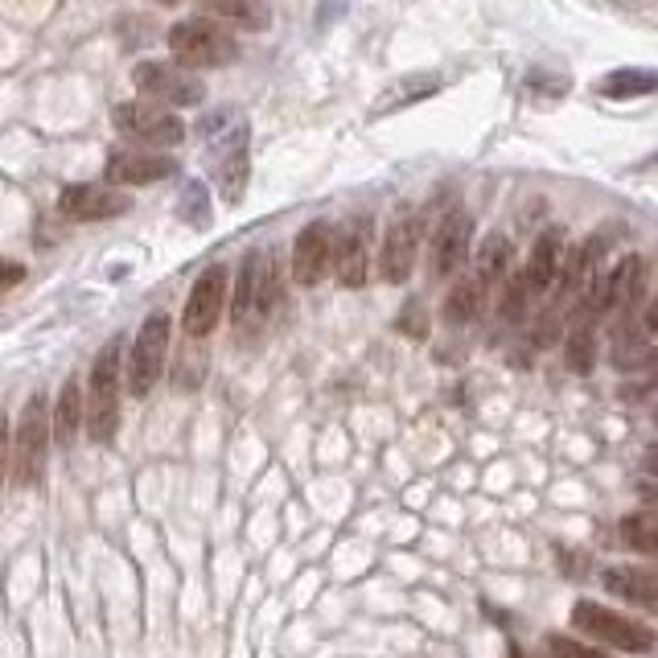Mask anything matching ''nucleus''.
<instances>
[{
    "instance_id": "obj_18",
    "label": "nucleus",
    "mask_w": 658,
    "mask_h": 658,
    "mask_svg": "<svg viewBox=\"0 0 658 658\" xmlns=\"http://www.w3.org/2000/svg\"><path fill=\"white\" fill-rule=\"evenodd\" d=\"M601 584L621 597V601H634L642 609H658V572L655 568H634V564H613L605 568Z\"/></svg>"
},
{
    "instance_id": "obj_6",
    "label": "nucleus",
    "mask_w": 658,
    "mask_h": 658,
    "mask_svg": "<svg viewBox=\"0 0 658 658\" xmlns=\"http://www.w3.org/2000/svg\"><path fill=\"white\" fill-rule=\"evenodd\" d=\"M132 87L145 99H161V108H198L207 99V83L189 75L186 66H170V62H140L132 71Z\"/></svg>"
},
{
    "instance_id": "obj_5",
    "label": "nucleus",
    "mask_w": 658,
    "mask_h": 658,
    "mask_svg": "<svg viewBox=\"0 0 658 658\" xmlns=\"http://www.w3.org/2000/svg\"><path fill=\"white\" fill-rule=\"evenodd\" d=\"M281 297V288H276V268L272 260L263 256V251H251L239 268V281H235V297H231V318L235 325H260L268 313H272V305Z\"/></svg>"
},
{
    "instance_id": "obj_28",
    "label": "nucleus",
    "mask_w": 658,
    "mask_h": 658,
    "mask_svg": "<svg viewBox=\"0 0 658 658\" xmlns=\"http://www.w3.org/2000/svg\"><path fill=\"white\" fill-rule=\"evenodd\" d=\"M547 655L551 658H609V655H601L597 646H584V642L564 638V634H551V638H547Z\"/></svg>"
},
{
    "instance_id": "obj_7",
    "label": "nucleus",
    "mask_w": 658,
    "mask_h": 658,
    "mask_svg": "<svg viewBox=\"0 0 658 658\" xmlns=\"http://www.w3.org/2000/svg\"><path fill=\"white\" fill-rule=\"evenodd\" d=\"M165 355H170V318L165 313H152L140 334L132 342V358L124 367L128 375V392L132 395H149L157 387V378L165 375Z\"/></svg>"
},
{
    "instance_id": "obj_24",
    "label": "nucleus",
    "mask_w": 658,
    "mask_h": 658,
    "mask_svg": "<svg viewBox=\"0 0 658 658\" xmlns=\"http://www.w3.org/2000/svg\"><path fill=\"white\" fill-rule=\"evenodd\" d=\"M210 17L226 21V25H239V29H263L272 21V9L263 0H202Z\"/></svg>"
},
{
    "instance_id": "obj_2",
    "label": "nucleus",
    "mask_w": 658,
    "mask_h": 658,
    "mask_svg": "<svg viewBox=\"0 0 658 658\" xmlns=\"http://www.w3.org/2000/svg\"><path fill=\"white\" fill-rule=\"evenodd\" d=\"M50 436H54L50 404H46V395H34V399L25 404L17 436H13V477H17V486H38L41 477H46Z\"/></svg>"
},
{
    "instance_id": "obj_16",
    "label": "nucleus",
    "mask_w": 658,
    "mask_h": 658,
    "mask_svg": "<svg viewBox=\"0 0 658 658\" xmlns=\"http://www.w3.org/2000/svg\"><path fill=\"white\" fill-rule=\"evenodd\" d=\"M177 173L170 157L161 152H140V149H115L108 157V182L112 186H152L161 177Z\"/></svg>"
},
{
    "instance_id": "obj_14",
    "label": "nucleus",
    "mask_w": 658,
    "mask_h": 658,
    "mask_svg": "<svg viewBox=\"0 0 658 658\" xmlns=\"http://www.w3.org/2000/svg\"><path fill=\"white\" fill-rule=\"evenodd\" d=\"M334 276L342 288H362L371 276V219L358 214L338 235V256H334Z\"/></svg>"
},
{
    "instance_id": "obj_21",
    "label": "nucleus",
    "mask_w": 658,
    "mask_h": 658,
    "mask_svg": "<svg viewBox=\"0 0 658 658\" xmlns=\"http://www.w3.org/2000/svg\"><path fill=\"white\" fill-rule=\"evenodd\" d=\"M83 415H87V399H83L75 378H66V383H62V392H58V404H54V440L62 445V449H71V445H75Z\"/></svg>"
},
{
    "instance_id": "obj_31",
    "label": "nucleus",
    "mask_w": 658,
    "mask_h": 658,
    "mask_svg": "<svg viewBox=\"0 0 658 658\" xmlns=\"http://www.w3.org/2000/svg\"><path fill=\"white\" fill-rule=\"evenodd\" d=\"M642 498H646V514H655L658 519V486H646L642 489Z\"/></svg>"
},
{
    "instance_id": "obj_19",
    "label": "nucleus",
    "mask_w": 658,
    "mask_h": 658,
    "mask_svg": "<svg viewBox=\"0 0 658 658\" xmlns=\"http://www.w3.org/2000/svg\"><path fill=\"white\" fill-rule=\"evenodd\" d=\"M510 263H514V247H510L507 235H486L482 247H477V263H473V276L486 284L489 293H502L507 281L514 276L510 272Z\"/></svg>"
},
{
    "instance_id": "obj_15",
    "label": "nucleus",
    "mask_w": 658,
    "mask_h": 658,
    "mask_svg": "<svg viewBox=\"0 0 658 658\" xmlns=\"http://www.w3.org/2000/svg\"><path fill=\"white\" fill-rule=\"evenodd\" d=\"M132 202L120 189L108 186H66L58 194V210L75 223H103V219H120Z\"/></svg>"
},
{
    "instance_id": "obj_12",
    "label": "nucleus",
    "mask_w": 658,
    "mask_h": 658,
    "mask_svg": "<svg viewBox=\"0 0 658 658\" xmlns=\"http://www.w3.org/2000/svg\"><path fill=\"white\" fill-rule=\"evenodd\" d=\"M338 256V235L330 223H309L293 244V276L297 284H321L334 272Z\"/></svg>"
},
{
    "instance_id": "obj_1",
    "label": "nucleus",
    "mask_w": 658,
    "mask_h": 658,
    "mask_svg": "<svg viewBox=\"0 0 658 658\" xmlns=\"http://www.w3.org/2000/svg\"><path fill=\"white\" fill-rule=\"evenodd\" d=\"M120 342H108L91 367V392H87V433L95 445H112L120 429Z\"/></svg>"
},
{
    "instance_id": "obj_20",
    "label": "nucleus",
    "mask_w": 658,
    "mask_h": 658,
    "mask_svg": "<svg viewBox=\"0 0 658 658\" xmlns=\"http://www.w3.org/2000/svg\"><path fill=\"white\" fill-rule=\"evenodd\" d=\"M597 325L601 321H568L564 362L572 375H593V367H597Z\"/></svg>"
},
{
    "instance_id": "obj_30",
    "label": "nucleus",
    "mask_w": 658,
    "mask_h": 658,
    "mask_svg": "<svg viewBox=\"0 0 658 658\" xmlns=\"http://www.w3.org/2000/svg\"><path fill=\"white\" fill-rule=\"evenodd\" d=\"M9 445H13V436H9V420L0 412V482H4V470H9Z\"/></svg>"
},
{
    "instance_id": "obj_13",
    "label": "nucleus",
    "mask_w": 658,
    "mask_h": 658,
    "mask_svg": "<svg viewBox=\"0 0 658 658\" xmlns=\"http://www.w3.org/2000/svg\"><path fill=\"white\" fill-rule=\"evenodd\" d=\"M564 263H568L564 231H560V226H551V231H544V235L535 239V247H531L526 263L519 268V272H523V281H526V288L535 293V301H539V297H547V293L556 288L560 272H564Z\"/></svg>"
},
{
    "instance_id": "obj_27",
    "label": "nucleus",
    "mask_w": 658,
    "mask_h": 658,
    "mask_svg": "<svg viewBox=\"0 0 658 658\" xmlns=\"http://www.w3.org/2000/svg\"><path fill=\"white\" fill-rule=\"evenodd\" d=\"M244 186H247V149L239 145V149L223 161V198L226 202H239V198H244Z\"/></svg>"
},
{
    "instance_id": "obj_33",
    "label": "nucleus",
    "mask_w": 658,
    "mask_h": 658,
    "mask_svg": "<svg viewBox=\"0 0 658 658\" xmlns=\"http://www.w3.org/2000/svg\"><path fill=\"white\" fill-rule=\"evenodd\" d=\"M646 465H650V470L658 473V452H650V457H646Z\"/></svg>"
},
{
    "instance_id": "obj_23",
    "label": "nucleus",
    "mask_w": 658,
    "mask_h": 658,
    "mask_svg": "<svg viewBox=\"0 0 658 658\" xmlns=\"http://www.w3.org/2000/svg\"><path fill=\"white\" fill-rule=\"evenodd\" d=\"M597 91L605 99H638V95H655L658 91V71L650 66H618L613 75H605L597 83Z\"/></svg>"
},
{
    "instance_id": "obj_35",
    "label": "nucleus",
    "mask_w": 658,
    "mask_h": 658,
    "mask_svg": "<svg viewBox=\"0 0 658 658\" xmlns=\"http://www.w3.org/2000/svg\"><path fill=\"white\" fill-rule=\"evenodd\" d=\"M510 658H523V655H519V650H514V655H510Z\"/></svg>"
},
{
    "instance_id": "obj_26",
    "label": "nucleus",
    "mask_w": 658,
    "mask_h": 658,
    "mask_svg": "<svg viewBox=\"0 0 658 658\" xmlns=\"http://www.w3.org/2000/svg\"><path fill=\"white\" fill-rule=\"evenodd\" d=\"M621 539L634 547V551L658 556V519L655 514H630V519H621Z\"/></svg>"
},
{
    "instance_id": "obj_4",
    "label": "nucleus",
    "mask_w": 658,
    "mask_h": 658,
    "mask_svg": "<svg viewBox=\"0 0 658 658\" xmlns=\"http://www.w3.org/2000/svg\"><path fill=\"white\" fill-rule=\"evenodd\" d=\"M170 54L182 66H226L239 54V46L223 25H214L207 17H189L170 29Z\"/></svg>"
},
{
    "instance_id": "obj_17",
    "label": "nucleus",
    "mask_w": 658,
    "mask_h": 658,
    "mask_svg": "<svg viewBox=\"0 0 658 658\" xmlns=\"http://www.w3.org/2000/svg\"><path fill=\"white\" fill-rule=\"evenodd\" d=\"M642 288H646V260H642V256H625V260H618L601 276L605 313H625V309H634L642 297Z\"/></svg>"
},
{
    "instance_id": "obj_34",
    "label": "nucleus",
    "mask_w": 658,
    "mask_h": 658,
    "mask_svg": "<svg viewBox=\"0 0 658 658\" xmlns=\"http://www.w3.org/2000/svg\"><path fill=\"white\" fill-rule=\"evenodd\" d=\"M157 4H177V0H157Z\"/></svg>"
},
{
    "instance_id": "obj_10",
    "label": "nucleus",
    "mask_w": 658,
    "mask_h": 658,
    "mask_svg": "<svg viewBox=\"0 0 658 658\" xmlns=\"http://www.w3.org/2000/svg\"><path fill=\"white\" fill-rule=\"evenodd\" d=\"M226 268L223 263H214V268H207L198 281H194V288H189V301H186V313H182V325H186V338H207L210 330L219 325V318H223V305H226Z\"/></svg>"
},
{
    "instance_id": "obj_29",
    "label": "nucleus",
    "mask_w": 658,
    "mask_h": 658,
    "mask_svg": "<svg viewBox=\"0 0 658 658\" xmlns=\"http://www.w3.org/2000/svg\"><path fill=\"white\" fill-rule=\"evenodd\" d=\"M25 281V268L13 260H0V293H9V288H17Z\"/></svg>"
},
{
    "instance_id": "obj_11",
    "label": "nucleus",
    "mask_w": 658,
    "mask_h": 658,
    "mask_svg": "<svg viewBox=\"0 0 658 658\" xmlns=\"http://www.w3.org/2000/svg\"><path fill=\"white\" fill-rule=\"evenodd\" d=\"M415 251H420V214L399 210L383 235V251H378V272L387 284H404L415 268Z\"/></svg>"
},
{
    "instance_id": "obj_3",
    "label": "nucleus",
    "mask_w": 658,
    "mask_h": 658,
    "mask_svg": "<svg viewBox=\"0 0 658 658\" xmlns=\"http://www.w3.org/2000/svg\"><path fill=\"white\" fill-rule=\"evenodd\" d=\"M572 625H576L581 634H593V638L605 642V646L630 650V655H650L658 646L650 625L625 618V613H618V609H609V605H601V601H576V609H572Z\"/></svg>"
},
{
    "instance_id": "obj_32",
    "label": "nucleus",
    "mask_w": 658,
    "mask_h": 658,
    "mask_svg": "<svg viewBox=\"0 0 658 658\" xmlns=\"http://www.w3.org/2000/svg\"><path fill=\"white\" fill-rule=\"evenodd\" d=\"M646 330H650V334H658V297H655V305H646Z\"/></svg>"
},
{
    "instance_id": "obj_8",
    "label": "nucleus",
    "mask_w": 658,
    "mask_h": 658,
    "mask_svg": "<svg viewBox=\"0 0 658 658\" xmlns=\"http://www.w3.org/2000/svg\"><path fill=\"white\" fill-rule=\"evenodd\" d=\"M112 120L128 140L149 145V149H173L186 140V124L161 103H120Z\"/></svg>"
},
{
    "instance_id": "obj_9",
    "label": "nucleus",
    "mask_w": 658,
    "mask_h": 658,
    "mask_svg": "<svg viewBox=\"0 0 658 658\" xmlns=\"http://www.w3.org/2000/svg\"><path fill=\"white\" fill-rule=\"evenodd\" d=\"M470 235H473V219L461 207H452L433 231V247H429V268H433L436 281H449L457 276L465 260H470Z\"/></svg>"
},
{
    "instance_id": "obj_25",
    "label": "nucleus",
    "mask_w": 658,
    "mask_h": 658,
    "mask_svg": "<svg viewBox=\"0 0 658 658\" xmlns=\"http://www.w3.org/2000/svg\"><path fill=\"white\" fill-rule=\"evenodd\" d=\"M433 91H440V78H436V75H408V78H399L395 87H387V91H383L375 115L395 112V108H408V103H415V99H429Z\"/></svg>"
},
{
    "instance_id": "obj_22",
    "label": "nucleus",
    "mask_w": 658,
    "mask_h": 658,
    "mask_svg": "<svg viewBox=\"0 0 658 658\" xmlns=\"http://www.w3.org/2000/svg\"><path fill=\"white\" fill-rule=\"evenodd\" d=\"M489 301V288L477 276H461V281L452 284V293L445 297V321L449 325H470L477 313H482V305Z\"/></svg>"
}]
</instances>
